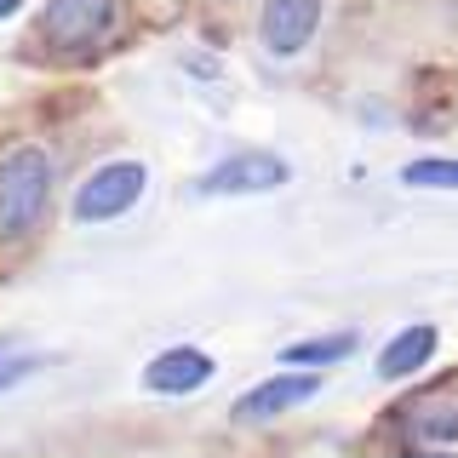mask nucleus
<instances>
[{"instance_id":"obj_1","label":"nucleus","mask_w":458,"mask_h":458,"mask_svg":"<svg viewBox=\"0 0 458 458\" xmlns=\"http://www.w3.org/2000/svg\"><path fill=\"white\" fill-rule=\"evenodd\" d=\"M57 166L40 143H18L0 155V241H29L52 212Z\"/></svg>"},{"instance_id":"obj_2","label":"nucleus","mask_w":458,"mask_h":458,"mask_svg":"<svg viewBox=\"0 0 458 458\" xmlns=\"http://www.w3.org/2000/svg\"><path fill=\"white\" fill-rule=\"evenodd\" d=\"M293 183V161L276 149H235L224 155L218 166H207L195 178V195L207 200H224V195H269V190H286Z\"/></svg>"},{"instance_id":"obj_3","label":"nucleus","mask_w":458,"mask_h":458,"mask_svg":"<svg viewBox=\"0 0 458 458\" xmlns=\"http://www.w3.org/2000/svg\"><path fill=\"white\" fill-rule=\"evenodd\" d=\"M143 190H149V166L143 161H104L75 190V207L69 212H75V224H114L143 200Z\"/></svg>"},{"instance_id":"obj_4","label":"nucleus","mask_w":458,"mask_h":458,"mask_svg":"<svg viewBox=\"0 0 458 458\" xmlns=\"http://www.w3.org/2000/svg\"><path fill=\"white\" fill-rule=\"evenodd\" d=\"M114 29V0H47L40 12V40L64 57L98 52Z\"/></svg>"},{"instance_id":"obj_5","label":"nucleus","mask_w":458,"mask_h":458,"mask_svg":"<svg viewBox=\"0 0 458 458\" xmlns=\"http://www.w3.org/2000/svg\"><path fill=\"white\" fill-rule=\"evenodd\" d=\"M321 372H276V378H264V384H252L247 395L235 401V424H269V419H281V412H293V407H310L315 395H321Z\"/></svg>"},{"instance_id":"obj_6","label":"nucleus","mask_w":458,"mask_h":458,"mask_svg":"<svg viewBox=\"0 0 458 458\" xmlns=\"http://www.w3.org/2000/svg\"><path fill=\"white\" fill-rule=\"evenodd\" d=\"M321 29V0H264L258 12V40L269 57H298Z\"/></svg>"},{"instance_id":"obj_7","label":"nucleus","mask_w":458,"mask_h":458,"mask_svg":"<svg viewBox=\"0 0 458 458\" xmlns=\"http://www.w3.org/2000/svg\"><path fill=\"white\" fill-rule=\"evenodd\" d=\"M212 372H218V361H212L207 350L172 344V350H161L149 367H143V390H155V395H195V390L212 384Z\"/></svg>"},{"instance_id":"obj_8","label":"nucleus","mask_w":458,"mask_h":458,"mask_svg":"<svg viewBox=\"0 0 458 458\" xmlns=\"http://www.w3.org/2000/svg\"><path fill=\"white\" fill-rule=\"evenodd\" d=\"M436 350H441V333H436L429 321L401 327V333L378 350V378H384V384H407V378H419V372L436 361Z\"/></svg>"},{"instance_id":"obj_9","label":"nucleus","mask_w":458,"mask_h":458,"mask_svg":"<svg viewBox=\"0 0 458 458\" xmlns=\"http://www.w3.org/2000/svg\"><path fill=\"white\" fill-rule=\"evenodd\" d=\"M355 333H327V338H304V344H286L281 350V361L293 367V372H321V367H338V361H350L355 355Z\"/></svg>"},{"instance_id":"obj_10","label":"nucleus","mask_w":458,"mask_h":458,"mask_svg":"<svg viewBox=\"0 0 458 458\" xmlns=\"http://www.w3.org/2000/svg\"><path fill=\"white\" fill-rule=\"evenodd\" d=\"M407 190H458V155H419L401 166Z\"/></svg>"},{"instance_id":"obj_11","label":"nucleus","mask_w":458,"mask_h":458,"mask_svg":"<svg viewBox=\"0 0 458 458\" xmlns=\"http://www.w3.org/2000/svg\"><path fill=\"white\" fill-rule=\"evenodd\" d=\"M35 367H40V355L18 350V338H12V333H0V395H6L12 384H23Z\"/></svg>"},{"instance_id":"obj_12","label":"nucleus","mask_w":458,"mask_h":458,"mask_svg":"<svg viewBox=\"0 0 458 458\" xmlns=\"http://www.w3.org/2000/svg\"><path fill=\"white\" fill-rule=\"evenodd\" d=\"M23 6V0H0V18H12V12H18Z\"/></svg>"},{"instance_id":"obj_13","label":"nucleus","mask_w":458,"mask_h":458,"mask_svg":"<svg viewBox=\"0 0 458 458\" xmlns=\"http://www.w3.org/2000/svg\"><path fill=\"white\" fill-rule=\"evenodd\" d=\"M407 458H453V453H419V447H407Z\"/></svg>"}]
</instances>
